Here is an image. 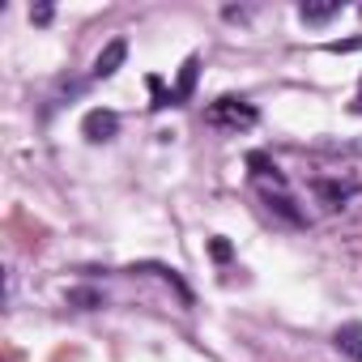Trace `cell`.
<instances>
[{
  "instance_id": "5b68a950",
  "label": "cell",
  "mask_w": 362,
  "mask_h": 362,
  "mask_svg": "<svg viewBox=\"0 0 362 362\" xmlns=\"http://www.w3.org/2000/svg\"><path fill=\"white\" fill-rule=\"evenodd\" d=\"M341 13H345L341 0H332V5H298V18H303L307 26H324V22H332V18H341Z\"/></svg>"
},
{
  "instance_id": "e0dca14e",
  "label": "cell",
  "mask_w": 362,
  "mask_h": 362,
  "mask_svg": "<svg viewBox=\"0 0 362 362\" xmlns=\"http://www.w3.org/2000/svg\"><path fill=\"white\" fill-rule=\"evenodd\" d=\"M358 13H362V9H358Z\"/></svg>"
},
{
  "instance_id": "6da1fadb",
  "label": "cell",
  "mask_w": 362,
  "mask_h": 362,
  "mask_svg": "<svg viewBox=\"0 0 362 362\" xmlns=\"http://www.w3.org/2000/svg\"><path fill=\"white\" fill-rule=\"evenodd\" d=\"M256 119H260L256 107L243 103V98H235V94H226V98H218V103L205 107V124H214V128H230V132H239V128H252Z\"/></svg>"
},
{
  "instance_id": "ba28073f",
  "label": "cell",
  "mask_w": 362,
  "mask_h": 362,
  "mask_svg": "<svg viewBox=\"0 0 362 362\" xmlns=\"http://www.w3.org/2000/svg\"><path fill=\"white\" fill-rule=\"evenodd\" d=\"M247 166H252V175H256V179H273L277 188H286V179H281V170H277V166H273V162H269L264 153H247Z\"/></svg>"
},
{
  "instance_id": "9a60e30c",
  "label": "cell",
  "mask_w": 362,
  "mask_h": 362,
  "mask_svg": "<svg viewBox=\"0 0 362 362\" xmlns=\"http://www.w3.org/2000/svg\"><path fill=\"white\" fill-rule=\"evenodd\" d=\"M362 39H341V43H328V52H358Z\"/></svg>"
},
{
  "instance_id": "9c48e42d",
  "label": "cell",
  "mask_w": 362,
  "mask_h": 362,
  "mask_svg": "<svg viewBox=\"0 0 362 362\" xmlns=\"http://www.w3.org/2000/svg\"><path fill=\"white\" fill-rule=\"evenodd\" d=\"M264 201H269V209H273V214H281L290 226H303V222H307V218L294 209V201H290V197H273V192H264Z\"/></svg>"
},
{
  "instance_id": "7c38bea8",
  "label": "cell",
  "mask_w": 362,
  "mask_h": 362,
  "mask_svg": "<svg viewBox=\"0 0 362 362\" xmlns=\"http://www.w3.org/2000/svg\"><path fill=\"white\" fill-rule=\"evenodd\" d=\"M69 307L94 311V307H103V294H98V290H90V286H81V290H69Z\"/></svg>"
},
{
  "instance_id": "4fadbf2b",
  "label": "cell",
  "mask_w": 362,
  "mask_h": 362,
  "mask_svg": "<svg viewBox=\"0 0 362 362\" xmlns=\"http://www.w3.org/2000/svg\"><path fill=\"white\" fill-rule=\"evenodd\" d=\"M209 256H214L218 264H226V260H230V243H226L222 235H218V239H209Z\"/></svg>"
},
{
  "instance_id": "30bf717a",
  "label": "cell",
  "mask_w": 362,
  "mask_h": 362,
  "mask_svg": "<svg viewBox=\"0 0 362 362\" xmlns=\"http://www.w3.org/2000/svg\"><path fill=\"white\" fill-rule=\"evenodd\" d=\"M315 192H320L332 209H337L341 201H349V197H354V188H349V184H328V179H315Z\"/></svg>"
},
{
  "instance_id": "7a4b0ae2",
  "label": "cell",
  "mask_w": 362,
  "mask_h": 362,
  "mask_svg": "<svg viewBox=\"0 0 362 362\" xmlns=\"http://www.w3.org/2000/svg\"><path fill=\"white\" fill-rule=\"evenodd\" d=\"M119 132V115L115 111H103V107H94V111H86V119H81V136L86 141H111Z\"/></svg>"
},
{
  "instance_id": "52a82bcc",
  "label": "cell",
  "mask_w": 362,
  "mask_h": 362,
  "mask_svg": "<svg viewBox=\"0 0 362 362\" xmlns=\"http://www.w3.org/2000/svg\"><path fill=\"white\" fill-rule=\"evenodd\" d=\"M132 273H158L162 281H170V286H175V294H179V298L192 303V290H188L184 281H179V273H175V269H162V264H132Z\"/></svg>"
},
{
  "instance_id": "2e32d148",
  "label": "cell",
  "mask_w": 362,
  "mask_h": 362,
  "mask_svg": "<svg viewBox=\"0 0 362 362\" xmlns=\"http://www.w3.org/2000/svg\"><path fill=\"white\" fill-rule=\"evenodd\" d=\"M349 111H354V115H362V81H358V94H354V103H349Z\"/></svg>"
},
{
  "instance_id": "5bb4252c",
  "label": "cell",
  "mask_w": 362,
  "mask_h": 362,
  "mask_svg": "<svg viewBox=\"0 0 362 362\" xmlns=\"http://www.w3.org/2000/svg\"><path fill=\"white\" fill-rule=\"evenodd\" d=\"M30 22H35V26H47V22H52V5H39V9H30Z\"/></svg>"
},
{
  "instance_id": "8fae6325",
  "label": "cell",
  "mask_w": 362,
  "mask_h": 362,
  "mask_svg": "<svg viewBox=\"0 0 362 362\" xmlns=\"http://www.w3.org/2000/svg\"><path fill=\"white\" fill-rule=\"evenodd\" d=\"M145 86H149V94H153V103H149L153 111H162V107H175V90H166L158 73H149V77H145Z\"/></svg>"
},
{
  "instance_id": "3957f363",
  "label": "cell",
  "mask_w": 362,
  "mask_h": 362,
  "mask_svg": "<svg viewBox=\"0 0 362 362\" xmlns=\"http://www.w3.org/2000/svg\"><path fill=\"white\" fill-rule=\"evenodd\" d=\"M124 60H128V43H124V39H111V43L98 52V60H94V73H90V77H94V81H107V77H115V73H119V64H124Z\"/></svg>"
},
{
  "instance_id": "8992f818",
  "label": "cell",
  "mask_w": 362,
  "mask_h": 362,
  "mask_svg": "<svg viewBox=\"0 0 362 362\" xmlns=\"http://www.w3.org/2000/svg\"><path fill=\"white\" fill-rule=\"evenodd\" d=\"M197 69H201V60L188 56V60H184V73H179V86H175V103H188V98H192V90H197Z\"/></svg>"
},
{
  "instance_id": "277c9868",
  "label": "cell",
  "mask_w": 362,
  "mask_h": 362,
  "mask_svg": "<svg viewBox=\"0 0 362 362\" xmlns=\"http://www.w3.org/2000/svg\"><path fill=\"white\" fill-rule=\"evenodd\" d=\"M332 341H337V349H341L345 358H354V362H362V324H358V320H349V324H341V328L332 332Z\"/></svg>"
}]
</instances>
